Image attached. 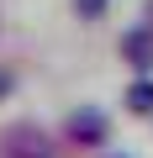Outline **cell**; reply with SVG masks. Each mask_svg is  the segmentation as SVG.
Listing matches in <instances>:
<instances>
[{
    "instance_id": "cell-4",
    "label": "cell",
    "mask_w": 153,
    "mask_h": 158,
    "mask_svg": "<svg viewBox=\"0 0 153 158\" xmlns=\"http://www.w3.org/2000/svg\"><path fill=\"white\" fill-rule=\"evenodd\" d=\"M127 111H132V116H153V79H148V74L127 90Z\"/></svg>"
},
{
    "instance_id": "cell-2",
    "label": "cell",
    "mask_w": 153,
    "mask_h": 158,
    "mask_svg": "<svg viewBox=\"0 0 153 158\" xmlns=\"http://www.w3.org/2000/svg\"><path fill=\"white\" fill-rule=\"evenodd\" d=\"M63 132H69V142H79V148H100L111 127H106V116H100L95 106H79V111L63 121Z\"/></svg>"
},
{
    "instance_id": "cell-5",
    "label": "cell",
    "mask_w": 153,
    "mask_h": 158,
    "mask_svg": "<svg viewBox=\"0 0 153 158\" xmlns=\"http://www.w3.org/2000/svg\"><path fill=\"white\" fill-rule=\"evenodd\" d=\"M69 6H74V16H79V21H100V16L111 11V0H69Z\"/></svg>"
},
{
    "instance_id": "cell-3",
    "label": "cell",
    "mask_w": 153,
    "mask_h": 158,
    "mask_svg": "<svg viewBox=\"0 0 153 158\" xmlns=\"http://www.w3.org/2000/svg\"><path fill=\"white\" fill-rule=\"evenodd\" d=\"M121 63H132L137 74L153 69V27H127L121 32Z\"/></svg>"
},
{
    "instance_id": "cell-1",
    "label": "cell",
    "mask_w": 153,
    "mask_h": 158,
    "mask_svg": "<svg viewBox=\"0 0 153 158\" xmlns=\"http://www.w3.org/2000/svg\"><path fill=\"white\" fill-rule=\"evenodd\" d=\"M0 158H58V148L48 142L42 127H32V121H11L6 132H0Z\"/></svg>"
},
{
    "instance_id": "cell-6",
    "label": "cell",
    "mask_w": 153,
    "mask_h": 158,
    "mask_svg": "<svg viewBox=\"0 0 153 158\" xmlns=\"http://www.w3.org/2000/svg\"><path fill=\"white\" fill-rule=\"evenodd\" d=\"M6 90H11V74H0V95H6Z\"/></svg>"
}]
</instances>
